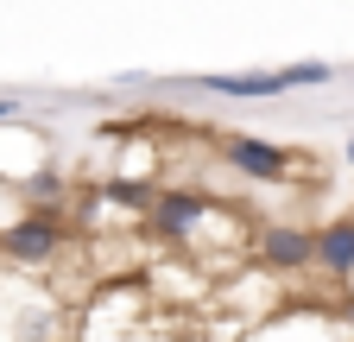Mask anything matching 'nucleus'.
Returning <instances> with one entry per match:
<instances>
[{
	"label": "nucleus",
	"instance_id": "1",
	"mask_svg": "<svg viewBox=\"0 0 354 342\" xmlns=\"http://www.w3.org/2000/svg\"><path fill=\"white\" fill-rule=\"evenodd\" d=\"M158 298L146 291V279H102V291L88 298V311H82V330L76 342H177V330H158Z\"/></svg>",
	"mask_w": 354,
	"mask_h": 342
},
{
	"label": "nucleus",
	"instance_id": "2",
	"mask_svg": "<svg viewBox=\"0 0 354 342\" xmlns=\"http://www.w3.org/2000/svg\"><path fill=\"white\" fill-rule=\"evenodd\" d=\"M57 260H70V216L64 209H26L0 228V267L19 273H51Z\"/></svg>",
	"mask_w": 354,
	"mask_h": 342
},
{
	"label": "nucleus",
	"instance_id": "3",
	"mask_svg": "<svg viewBox=\"0 0 354 342\" xmlns=\"http://www.w3.org/2000/svg\"><path fill=\"white\" fill-rule=\"evenodd\" d=\"M247 253H253V267L272 273V279H304L310 267H317V228H304V222H259Z\"/></svg>",
	"mask_w": 354,
	"mask_h": 342
},
{
	"label": "nucleus",
	"instance_id": "4",
	"mask_svg": "<svg viewBox=\"0 0 354 342\" xmlns=\"http://www.w3.org/2000/svg\"><path fill=\"white\" fill-rule=\"evenodd\" d=\"M203 216H209V197H203V190L158 184L152 203H146V216H140V235H152V241H165V247H184V241H196Z\"/></svg>",
	"mask_w": 354,
	"mask_h": 342
},
{
	"label": "nucleus",
	"instance_id": "5",
	"mask_svg": "<svg viewBox=\"0 0 354 342\" xmlns=\"http://www.w3.org/2000/svg\"><path fill=\"white\" fill-rule=\"evenodd\" d=\"M221 159H228L241 178H253V184H285L291 171H297V152L291 146L253 140V134H221Z\"/></svg>",
	"mask_w": 354,
	"mask_h": 342
},
{
	"label": "nucleus",
	"instance_id": "6",
	"mask_svg": "<svg viewBox=\"0 0 354 342\" xmlns=\"http://www.w3.org/2000/svg\"><path fill=\"white\" fill-rule=\"evenodd\" d=\"M38 171H51V140H44V127L0 120V178L26 184V178H38Z\"/></svg>",
	"mask_w": 354,
	"mask_h": 342
},
{
	"label": "nucleus",
	"instance_id": "7",
	"mask_svg": "<svg viewBox=\"0 0 354 342\" xmlns=\"http://www.w3.org/2000/svg\"><path fill=\"white\" fill-rule=\"evenodd\" d=\"M241 342H348L342 317H323V311H291V317H259Z\"/></svg>",
	"mask_w": 354,
	"mask_h": 342
},
{
	"label": "nucleus",
	"instance_id": "8",
	"mask_svg": "<svg viewBox=\"0 0 354 342\" xmlns=\"http://www.w3.org/2000/svg\"><path fill=\"white\" fill-rule=\"evenodd\" d=\"M203 96H221V102H272V96H291L285 89V70H215V76H196Z\"/></svg>",
	"mask_w": 354,
	"mask_h": 342
},
{
	"label": "nucleus",
	"instance_id": "9",
	"mask_svg": "<svg viewBox=\"0 0 354 342\" xmlns=\"http://www.w3.org/2000/svg\"><path fill=\"white\" fill-rule=\"evenodd\" d=\"M317 267L335 285H354V216H335L317 228Z\"/></svg>",
	"mask_w": 354,
	"mask_h": 342
},
{
	"label": "nucleus",
	"instance_id": "10",
	"mask_svg": "<svg viewBox=\"0 0 354 342\" xmlns=\"http://www.w3.org/2000/svg\"><path fill=\"white\" fill-rule=\"evenodd\" d=\"M323 82H335V70H329L323 57H297V64H285V89H323Z\"/></svg>",
	"mask_w": 354,
	"mask_h": 342
},
{
	"label": "nucleus",
	"instance_id": "11",
	"mask_svg": "<svg viewBox=\"0 0 354 342\" xmlns=\"http://www.w3.org/2000/svg\"><path fill=\"white\" fill-rule=\"evenodd\" d=\"M0 120H19V96H0Z\"/></svg>",
	"mask_w": 354,
	"mask_h": 342
},
{
	"label": "nucleus",
	"instance_id": "12",
	"mask_svg": "<svg viewBox=\"0 0 354 342\" xmlns=\"http://www.w3.org/2000/svg\"><path fill=\"white\" fill-rule=\"evenodd\" d=\"M342 330H348V342H354V291H348V305H342Z\"/></svg>",
	"mask_w": 354,
	"mask_h": 342
},
{
	"label": "nucleus",
	"instance_id": "13",
	"mask_svg": "<svg viewBox=\"0 0 354 342\" xmlns=\"http://www.w3.org/2000/svg\"><path fill=\"white\" fill-rule=\"evenodd\" d=\"M342 152H348V165H354V134H348V146H342Z\"/></svg>",
	"mask_w": 354,
	"mask_h": 342
}]
</instances>
